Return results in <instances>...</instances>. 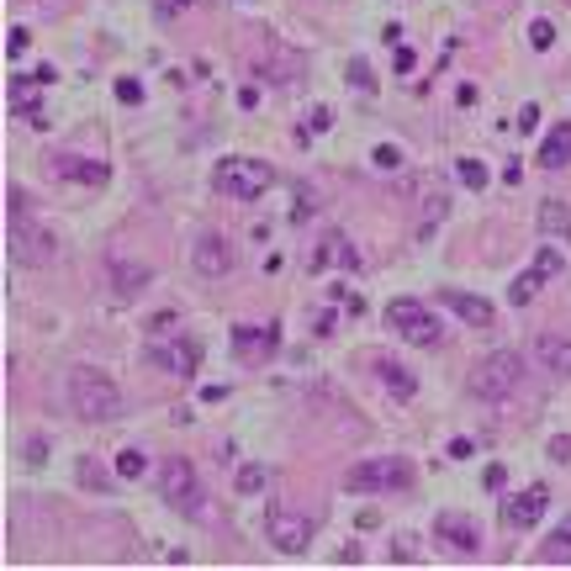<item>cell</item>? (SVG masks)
I'll return each instance as SVG.
<instances>
[{"label": "cell", "instance_id": "cell-1", "mask_svg": "<svg viewBox=\"0 0 571 571\" xmlns=\"http://www.w3.org/2000/svg\"><path fill=\"white\" fill-rule=\"evenodd\" d=\"M69 408H75L85 423H117L122 418V392L106 371L80 365V371H69Z\"/></svg>", "mask_w": 571, "mask_h": 571}, {"label": "cell", "instance_id": "cell-2", "mask_svg": "<svg viewBox=\"0 0 571 571\" xmlns=\"http://www.w3.org/2000/svg\"><path fill=\"white\" fill-rule=\"evenodd\" d=\"M275 186V170L260 159H244V154H228L217 159V191L233 196V201H260Z\"/></svg>", "mask_w": 571, "mask_h": 571}, {"label": "cell", "instance_id": "cell-3", "mask_svg": "<svg viewBox=\"0 0 571 571\" xmlns=\"http://www.w3.org/2000/svg\"><path fill=\"white\" fill-rule=\"evenodd\" d=\"M344 487L349 492H408L413 487V466L408 460H360V466L344 471Z\"/></svg>", "mask_w": 571, "mask_h": 571}, {"label": "cell", "instance_id": "cell-4", "mask_svg": "<svg viewBox=\"0 0 571 571\" xmlns=\"http://www.w3.org/2000/svg\"><path fill=\"white\" fill-rule=\"evenodd\" d=\"M519 381H524V360L513 355V349H497V355L482 360V365H476V376H471L476 397H487V402L513 397V392H519Z\"/></svg>", "mask_w": 571, "mask_h": 571}, {"label": "cell", "instance_id": "cell-5", "mask_svg": "<svg viewBox=\"0 0 571 571\" xmlns=\"http://www.w3.org/2000/svg\"><path fill=\"white\" fill-rule=\"evenodd\" d=\"M386 323H392L408 344H418V349H434L439 339H445V328H439V318L429 312V302H413V297H402V302L386 307Z\"/></svg>", "mask_w": 571, "mask_h": 571}, {"label": "cell", "instance_id": "cell-6", "mask_svg": "<svg viewBox=\"0 0 571 571\" xmlns=\"http://www.w3.org/2000/svg\"><path fill=\"white\" fill-rule=\"evenodd\" d=\"M6 249H11V260L16 265H48L53 260V233L48 228H38V223H27V212H11V223H6Z\"/></svg>", "mask_w": 571, "mask_h": 571}, {"label": "cell", "instance_id": "cell-7", "mask_svg": "<svg viewBox=\"0 0 571 571\" xmlns=\"http://www.w3.org/2000/svg\"><path fill=\"white\" fill-rule=\"evenodd\" d=\"M159 492H164V503L180 508L186 519H201V503H207V497H201V482H196V466H191V460H180V455L164 460Z\"/></svg>", "mask_w": 571, "mask_h": 571}, {"label": "cell", "instance_id": "cell-8", "mask_svg": "<svg viewBox=\"0 0 571 571\" xmlns=\"http://www.w3.org/2000/svg\"><path fill=\"white\" fill-rule=\"evenodd\" d=\"M265 534H270L275 550H286V556H302V550L312 545V519H307L302 508H291V503H270Z\"/></svg>", "mask_w": 571, "mask_h": 571}, {"label": "cell", "instance_id": "cell-9", "mask_svg": "<svg viewBox=\"0 0 571 571\" xmlns=\"http://www.w3.org/2000/svg\"><path fill=\"white\" fill-rule=\"evenodd\" d=\"M275 349H281V339H275V323H265V328L238 323V328H233V355L244 360V365H265Z\"/></svg>", "mask_w": 571, "mask_h": 571}, {"label": "cell", "instance_id": "cell-10", "mask_svg": "<svg viewBox=\"0 0 571 571\" xmlns=\"http://www.w3.org/2000/svg\"><path fill=\"white\" fill-rule=\"evenodd\" d=\"M149 360L164 365L170 376H196V344L191 339H164V334H149Z\"/></svg>", "mask_w": 571, "mask_h": 571}, {"label": "cell", "instance_id": "cell-11", "mask_svg": "<svg viewBox=\"0 0 571 571\" xmlns=\"http://www.w3.org/2000/svg\"><path fill=\"white\" fill-rule=\"evenodd\" d=\"M545 508H550V492L545 487H529L519 497H508L503 503V529H534L545 519Z\"/></svg>", "mask_w": 571, "mask_h": 571}, {"label": "cell", "instance_id": "cell-12", "mask_svg": "<svg viewBox=\"0 0 571 571\" xmlns=\"http://www.w3.org/2000/svg\"><path fill=\"white\" fill-rule=\"evenodd\" d=\"M48 90V80L43 75H16L11 80V96H6V106L16 117H22L27 127H43V112H38V96Z\"/></svg>", "mask_w": 571, "mask_h": 571}, {"label": "cell", "instance_id": "cell-13", "mask_svg": "<svg viewBox=\"0 0 571 571\" xmlns=\"http://www.w3.org/2000/svg\"><path fill=\"white\" fill-rule=\"evenodd\" d=\"M434 534H439V545L460 550V556H476V545H482V529H476L466 513H439V519H434Z\"/></svg>", "mask_w": 571, "mask_h": 571}, {"label": "cell", "instance_id": "cell-14", "mask_svg": "<svg viewBox=\"0 0 571 571\" xmlns=\"http://www.w3.org/2000/svg\"><path fill=\"white\" fill-rule=\"evenodd\" d=\"M53 175L75 186H106V164L96 154H53Z\"/></svg>", "mask_w": 571, "mask_h": 571}, {"label": "cell", "instance_id": "cell-15", "mask_svg": "<svg viewBox=\"0 0 571 571\" xmlns=\"http://www.w3.org/2000/svg\"><path fill=\"white\" fill-rule=\"evenodd\" d=\"M196 270L207 275V281H217V275L233 270V249H228L223 233H201L196 238Z\"/></svg>", "mask_w": 571, "mask_h": 571}, {"label": "cell", "instance_id": "cell-16", "mask_svg": "<svg viewBox=\"0 0 571 571\" xmlns=\"http://www.w3.org/2000/svg\"><path fill=\"white\" fill-rule=\"evenodd\" d=\"M106 270H112V286L122 291V297H138V291H143V286L154 281V270H149V265L127 260V254H117V249L106 254Z\"/></svg>", "mask_w": 571, "mask_h": 571}, {"label": "cell", "instance_id": "cell-17", "mask_svg": "<svg viewBox=\"0 0 571 571\" xmlns=\"http://www.w3.org/2000/svg\"><path fill=\"white\" fill-rule=\"evenodd\" d=\"M439 302H445L460 323H471V328H492V307L482 297H466V291H439Z\"/></svg>", "mask_w": 571, "mask_h": 571}, {"label": "cell", "instance_id": "cell-18", "mask_svg": "<svg viewBox=\"0 0 571 571\" xmlns=\"http://www.w3.org/2000/svg\"><path fill=\"white\" fill-rule=\"evenodd\" d=\"M534 360H540L550 376H571V339L540 334V339H534Z\"/></svg>", "mask_w": 571, "mask_h": 571}, {"label": "cell", "instance_id": "cell-19", "mask_svg": "<svg viewBox=\"0 0 571 571\" xmlns=\"http://www.w3.org/2000/svg\"><path fill=\"white\" fill-rule=\"evenodd\" d=\"M328 265H349V270L360 265V254L349 249V238H344V233H328L323 244H318V254H312V270H328Z\"/></svg>", "mask_w": 571, "mask_h": 571}, {"label": "cell", "instance_id": "cell-20", "mask_svg": "<svg viewBox=\"0 0 571 571\" xmlns=\"http://www.w3.org/2000/svg\"><path fill=\"white\" fill-rule=\"evenodd\" d=\"M540 233L571 249V212H566V201H540Z\"/></svg>", "mask_w": 571, "mask_h": 571}, {"label": "cell", "instance_id": "cell-21", "mask_svg": "<svg viewBox=\"0 0 571 571\" xmlns=\"http://www.w3.org/2000/svg\"><path fill=\"white\" fill-rule=\"evenodd\" d=\"M540 164H545V170H561V164H571V122H561L556 133L540 143Z\"/></svg>", "mask_w": 571, "mask_h": 571}, {"label": "cell", "instance_id": "cell-22", "mask_svg": "<svg viewBox=\"0 0 571 571\" xmlns=\"http://www.w3.org/2000/svg\"><path fill=\"white\" fill-rule=\"evenodd\" d=\"M376 376H381V386H392L397 397H413L418 392L413 371H408V365H397V360H376Z\"/></svg>", "mask_w": 571, "mask_h": 571}, {"label": "cell", "instance_id": "cell-23", "mask_svg": "<svg viewBox=\"0 0 571 571\" xmlns=\"http://www.w3.org/2000/svg\"><path fill=\"white\" fill-rule=\"evenodd\" d=\"M540 561H545V566H571V519L556 524V534H550L545 550H540Z\"/></svg>", "mask_w": 571, "mask_h": 571}, {"label": "cell", "instance_id": "cell-24", "mask_svg": "<svg viewBox=\"0 0 571 571\" xmlns=\"http://www.w3.org/2000/svg\"><path fill=\"white\" fill-rule=\"evenodd\" d=\"M545 286V275L540 270H524V275H513V286H508V297H513V307H524V302H534V291H540Z\"/></svg>", "mask_w": 571, "mask_h": 571}, {"label": "cell", "instance_id": "cell-25", "mask_svg": "<svg viewBox=\"0 0 571 571\" xmlns=\"http://www.w3.org/2000/svg\"><path fill=\"white\" fill-rule=\"evenodd\" d=\"M455 180H460L466 191H482V186H487V164H482V159H455Z\"/></svg>", "mask_w": 571, "mask_h": 571}, {"label": "cell", "instance_id": "cell-26", "mask_svg": "<svg viewBox=\"0 0 571 571\" xmlns=\"http://www.w3.org/2000/svg\"><path fill=\"white\" fill-rule=\"evenodd\" d=\"M143 471H149V460H143V450H122V455H117V476H122V482H138Z\"/></svg>", "mask_w": 571, "mask_h": 571}, {"label": "cell", "instance_id": "cell-27", "mask_svg": "<svg viewBox=\"0 0 571 571\" xmlns=\"http://www.w3.org/2000/svg\"><path fill=\"white\" fill-rule=\"evenodd\" d=\"M265 482H270L265 466H238V492H260Z\"/></svg>", "mask_w": 571, "mask_h": 571}, {"label": "cell", "instance_id": "cell-28", "mask_svg": "<svg viewBox=\"0 0 571 571\" xmlns=\"http://www.w3.org/2000/svg\"><path fill=\"white\" fill-rule=\"evenodd\" d=\"M529 43H534V48H540V53H545L550 43H556V27H550V22H545V16H540V22H529Z\"/></svg>", "mask_w": 571, "mask_h": 571}, {"label": "cell", "instance_id": "cell-29", "mask_svg": "<svg viewBox=\"0 0 571 571\" xmlns=\"http://www.w3.org/2000/svg\"><path fill=\"white\" fill-rule=\"evenodd\" d=\"M196 6H207V0H159V16H164V22H170V16H186V11H196Z\"/></svg>", "mask_w": 571, "mask_h": 571}, {"label": "cell", "instance_id": "cell-30", "mask_svg": "<svg viewBox=\"0 0 571 571\" xmlns=\"http://www.w3.org/2000/svg\"><path fill=\"white\" fill-rule=\"evenodd\" d=\"M376 170H402V149H392V143H381V149L371 154Z\"/></svg>", "mask_w": 571, "mask_h": 571}, {"label": "cell", "instance_id": "cell-31", "mask_svg": "<svg viewBox=\"0 0 571 571\" xmlns=\"http://www.w3.org/2000/svg\"><path fill=\"white\" fill-rule=\"evenodd\" d=\"M27 43H32V32H27V27H11V38H6V53H11V59H22V53H27Z\"/></svg>", "mask_w": 571, "mask_h": 571}, {"label": "cell", "instance_id": "cell-32", "mask_svg": "<svg viewBox=\"0 0 571 571\" xmlns=\"http://www.w3.org/2000/svg\"><path fill=\"white\" fill-rule=\"evenodd\" d=\"M117 101L138 106V101H143V85H138V80H117Z\"/></svg>", "mask_w": 571, "mask_h": 571}, {"label": "cell", "instance_id": "cell-33", "mask_svg": "<svg viewBox=\"0 0 571 571\" xmlns=\"http://www.w3.org/2000/svg\"><path fill=\"white\" fill-rule=\"evenodd\" d=\"M349 80H355L360 90H371L376 80H371V69H365V59H349Z\"/></svg>", "mask_w": 571, "mask_h": 571}, {"label": "cell", "instance_id": "cell-34", "mask_svg": "<svg viewBox=\"0 0 571 571\" xmlns=\"http://www.w3.org/2000/svg\"><path fill=\"white\" fill-rule=\"evenodd\" d=\"M328 127H334V112H328V106H318V112H312V122H307V133H328Z\"/></svg>", "mask_w": 571, "mask_h": 571}, {"label": "cell", "instance_id": "cell-35", "mask_svg": "<svg viewBox=\"0 0 571 571\" xmlns=\"http://www.w3.org/2000/svg\"><path fill=\"white\" fill-rule=\"evenodd\" d=\"M392 69H397V75H413V69H418V59H413V48H397V59H392Z\"/></svg>", "mask_w": 571, "mask_h": 571}, {"label": "cell", "instance_id": "cell-36", "mask_svg": "<svg viewBox=\"0 0 571 571\" xmlns=\"http://www.w3.org/2000/svg\"><path fill=\"white\" fill-rule=\"evenodd\" d=\"M534 127H540V106H524V112H519V133H534Z\"/></svg>", "mask_w": 571, "mask_h": 571}, {"label": "cell", "instance_id": "cell-37", "mask_svg": "<svg viewBox=\"0 0 571 571\" xmlns=\"http://www.w3.org/2000/svg\"><path fill=\"white\" fill-rule=\"evenodd\" d=\"M80 482H85V487H106V476H101V471L85 460V466H80Z\"/></svg>", "mask_w": 571, "mask_h": 571}, {"label": "cell", "instance_id": "cell-38", "mask_svg": "<svg viewBox=\"0 0 571 571\" xmlns=\"http://www.w3.org/2000/svg\"><path fill=\"white\" fill-rule=\"evenodd\" d=\"M566 455H571V439L556 434V439H550V460H566Z\"/></svg>", "mask_w": 571, "mask_h": 571}, {"label": "cell", "instance_id": "cell-39", "mask_svg": "<svg viewBox=\"0 0 571 571\" xmlns=\"http://www.w3.org/2000/svg\"><path fill=\"white\" fill-rule=\"evenodd\" d=\"M238 106H244V112H254V106H260V90L244 85V90H238Z\"/></svg>", "mask_w": 571, "mask_h": 571}, {"label": "cell", "instance_id": "cell-40", "mask_svg": "<svg viewBox=\"0 0 571 571\" xmlns=\"http://www.w3.org/2000/svg\"><path fill=\"white\" fill-rule=\"evenodd\" d=\"M519 180H524V164H519V159H513V164H508V170H503V186H519Z\"/></svg>", "mask_w": 571, "mask_h": 571}, {"label": "cell", "instance_id": "cell-41", "mask_svg": "<svg viewBox=\"0 0 571 571\" xmlns=\"http://www.w3.org/2000/svg\"><path fill=\"white\" fill-rule=\"evenodd\" d=\"M43 455H48V445H43V439H27V460H32V466H38Z\"/></svg>", "mask_w": 571, "mask_h": 571}, {"label": "cell", "instance_id": "cell-42", "mask_svg": "<svg viewBox=\"0 0 571 571\" xmlns=\"http://www.w3.org/2000/svg\"><path fill=\"white\" fill-rule=\"evenodd\" d=\"M450 455L455 460H471V439H450Z\"/></svg>", "mask_w": 571, "mask_h": 571}, {"label": "cell", "instance_id": "cell-43", "mask_svg": "<svg viewBox=\"0 0 571 571\" xmlns=\"http://www.w3.org/2000/svg\"><path fill=\"white\" fill-rule=\"evenodd\" d=\"M503 482H508V471H503V466H487V487L497 492V487H503Z\"/></svg>", "mask_w": 571, "mask_h": 571}]
</instances>
